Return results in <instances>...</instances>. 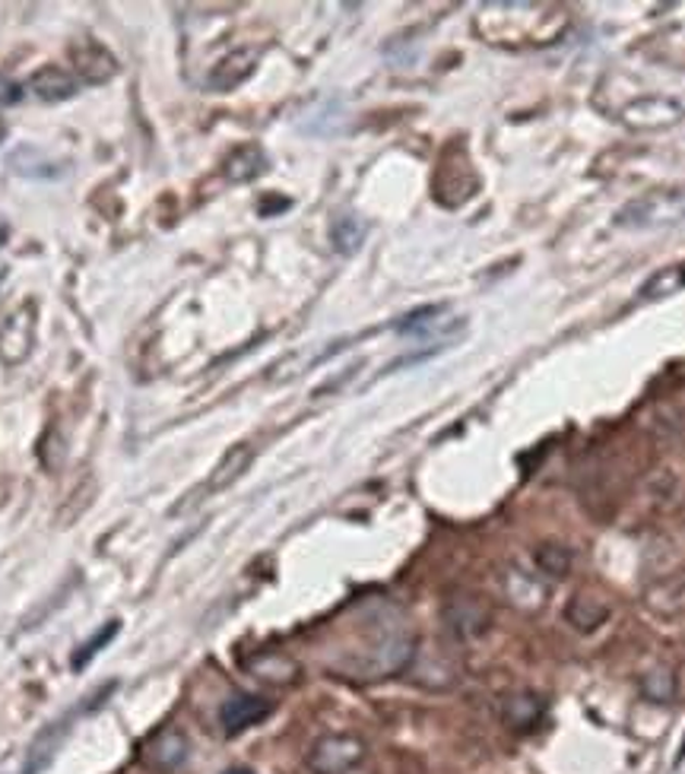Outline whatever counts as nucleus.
Returning a JSON list of instances; mask_svg holds the SVG:
<instances>
[{
	"instance_id": "obj_10",
	"label": "nucleus",
	"mask_w": 685,
	"mask_h": 774,
	"mask_svg": "<svg viewBox=\"0 0 685 774\" xmlns=\"http://www.w3.org/2000/svg\"><path fill=\"white\" fill-rule=\"evenodd\" d=\"M248 673L254 679L267 683V686H292L302 676V666L295 658H289L286 651H257L248 661Z\"/></svg>"
},
{
	"instance_id": "obj_17",
	"label": "nucleus",
	"mask_w": 685,
	"mask_h": 774,
	"mask_svg": "<svg viewBox=\"0 0 685 774\" xmlns=\"http://www.w3.org/2000/svg\"><path fill=\"white\" fill-rule=\"evenodd\" d=\"M534 562H537V568H540L546 578L562 581V578H568V572H572V565H575V555H572L568 546H562V543H540V546L534 550Z\"/></svg>"
},
{
	"instance_id": "obj_23",
	"label": "nucleus",
	"mask_w": 685,
	"mask_h": 774,
	"mask_svg": "<svg viewBox=\"0 0 685 774\" xmlns=\"http://www.w3.org/2000/svg\"><path fill=\"white\" fill-rule=\"evenodd\" d=\"M229 774H252V772H229Z\"/></svg>"
},
{
	"instance_id": "obj_7",
	"label": "nucleus",
	"mask_w": 685,
	"mask_h": 774,
	"mask_svg": "<svg viewBox=\"0 0 685 774\" xmlns=\"http://www.w3.org/2000/svg\"><path fill=\"white\" fill-rule=\"evenodd\" d=\"M33 336H36V311L33 305H23L20 311H13L0 331V359L3 363H23L33 349Z\"/></svg>"
},
{
	"instance_id": "obj_4",
	"label": "nucleus",
	"mask_w": 685,
	"mask_h": 774,
	"mask_svg": "<svg viewBox=\"0 0 685 774\" xmlns=\"http://www.w3.org/2000/svg\"><path fill=\"white\" fill-rule=\"evenodd\" d=\"M444 623L457 638H479L492 626V606L479 593H454L444 603Z\"/></svg>"
},
{
	"instance_id": "obj_22",
	"label": "nucleus",
	"mask_w": 685,
	"mask_h": 774,
	"mask_svg": "<svg viewBox=\"0 0 685 774\" xmlns=\"http://www.w3.org/2000/svg\"><path fill=\"white\" fill-rule=\"evenodd\" d=\"M114 631H118V623H109V626L102 628V631H99V635L93 638V641H86V644H83V651H79V654L73 658V664L86 666V661H89L93 654H99V651H102V644L114 638Z\"/></svg>"
},
{
	"instance_id": "obj_3",
	"label": "nucleus",
	"mask_w": 685,
	"mask_h": 774,
	"mask_svg": "<svg viewBox=\"0 0 685 774\" xmlns=\"http://www.w3.org/2000/svg\"><path fill=\"white\" fill-rule=\"evenodd\" d=\"M365 742L353 734H327L308 749L311 774H350L365 762Z\"/></svg>"
},
{
	"instance_id": "obj_12",
	"label": "nucleus",
	"mask_w": 685,
	"mask_h": 774,
	"mask_svg": "<svg viewBox=\"0 0 685 774\" xmlns=\"http://www.w3.org/2000/svg\"><path fill=\"white\" fill-rule=\"evenodd\" d=\"M565 619L572 623V628L577 631H597L610 619V603L600 597V593H587L580 590L568 600V610H565Z\"/></svg>"
},
{
	"instance_id": "obj_15",
	"label": "nucleus",
	"mask_w": 685,
	"mask_h": 774,
	"mask_svg": "<svg viewBox=\"0 0 685 774\" xmlns=\"http://www.w3.org/2000/svg\"><path fill=\"white\" fill-rule=\"evenodd\" d=\"M368 235V222L359 220L356 213H343L330 225V242L340 255H356Z\"/></svg>"
},
{
	"instance_id": "obj_11",
	"label": "nucleus",
	"mask_w": 685,
	"mask_h": 774,
	"mask_svg": "<svg viewBox=\"0 0 685 774\" xmlns=\"http://www.w3.org/2000/svg\"><path fill=\"white\" fill-rule=\"evenodd\" d=\"M254 64H257V51H254V48H238V51L225 54L217 67H213L207 86H210L213 93H229V89L242 86V83L254 74Z\"/></svg>"
},
{
	"instance_id": "obj_19",
	"label": "nucleus",
	"mask_w": 685,
	"mask_h": 774,
	"mask_svg": "<svg viewBox=\"0 0 685 774\" xmlns=\"http://www.w3.org/2000/svg\"><path fill=\"white\" fill-rule=\"evenodd\" d=\"M438 328H451V318H444V308H435V305L406 315L397 324L400 333H413V336H426V333H435Z\"/></svg>"
},
{
	"instance_id": "obj_13",
	"label": "nucleus",
	"mask_w": 685,
	"mask_h": 774,
	"mask_svg": "<svg viewBox=\"0 0 685 774\" xmlns=\"http://www.w3.org/2000/svg\"><path fill=\"white\" fill-rule=\"evenodd\" d=\"M76 86H79L76 76L71 71H64V67H41L29 79L33 96L41 99V102H64V99H71L73 93H76Z\"/></svg>"
},
{
	"instance_id": "obj_14",
	"label": "nucleus",
	"mask_w": 685,
	"mask_h": 774,
	"mask_svg": "<svg viewBox=\"0 0 685 774\" xmlns=\"http://www.w3.org/2000/svg\"><path fill=\"white\" fill-rule=\"evenodd\" d=\"M252 460H254L252 444H232V447L222 454V460L217 464V470L210 474L207 489H210V492H217V489H225V486H232L235 480H242V477H245V470L252 467Z\"/></svg>"
},
{
	"instance_id": "obj_2",
	"label": "nucleus",
	"mask_w": 685,
	"mask_h": 774,
	"mask_svg": "<svg viewBox=\"0 0 685 774\" xmlns=\"http://www.w3.org/2000/svg\"><path fill=\"white\" fill-rule=\"evenodd\" d=\"M615 229L625 232H653L685 222V187H653L638 197H632L625 207H619L613 217Z\"/></svg>"
},
{
	"instance_id": "obj_9",
	"label": "nucleus",
	"mask_w": 685,
	"mask_h": 774,
	"mask_svg": "<svg viewBox=\"0 0 685 774\" xmlns=\"http://www.w3.org/2000/svg\"><path fill=\"white\" fill-rule=\"evenodd\" d=\"M187 752H191L187 737L175 727H166V730H159V734L146 739L144 762L152 772H175L187 762Z\"/></svg>"
},
{
	"instance_id": "obj_8",
	"label": "nucleus",
	"mask_w": 685,
	"mask_h": 774,
	"mask_svg": "<svg viewBox=\"0 0 685 774\" xmlns=\"http://www.w3.org/2000/svg\"><path fill=\"white\" fill-rule=\"evenodd\" d=\"M546 708L549 704H546L540 692L517 689V692H507L505 699H502V721H505L507 730H514V734H530V730H537L542 724Z\"/></svg>"
},
{
	"instance_id": "obj_21",
	"label": "nucleus",
	"mask_w": 685,
	"mask_h": 774,
	"mask_svg": "<svg viewBox=\"0 0 685 774\" xmlns=\"http://www.w3.org/2000/svg\"><path fill=\"white\" fill-rule=\"evenodd\" d=\"M676 290H685V263H676V267H666V270L653 273L645 283V290H641V298L653 302V298L676 293Z\"/></svg>"
},
{
	"instance_id": "obj_16",
	"label": "nucleus",
	"mask_w": 685,
	"mask_h": 774,
	"mask_svg": "<svg viewBox=\"0 0 685 774\" xmlns=\"http://www.w3.org/2000/svg\"><path fill=\"white\" fill-rule=\"evenodd\" d=\"M73 58H76V71L83 74V79H89V83H106V79L114 76V71H118V67H102V64H96V61L111 58L109 51H106L102 45H96V41H79V45L73 48Z\"/></svg>"
},
{
	"instance_id": "obj_5",
	"label": "nucleus",
	"mask_w": 685,
	"mask_h": 774,
	"mask_svg": "<svg viewBox=\"0 0 685 774\" xmlns=\"http://www.w3.org/2000/svg\"><path fill=\"white\" fill-rule=\"evenodd\" d=\"M685 109L676 99H666V96H645V99H635L628 102L625 109L619 111V121L632 131H663V127H673L683 121Z\"/></svg>"
},
{
	"instance_id": "obj_18",
	"label": "nucleus",
	"mask_w": 685,
	"mask_h": 774,
	"mask_svg": "<svg viewBox=\"0 0 685 774\" xmlns=\"http://www.w3.org/2000/svg\"><path fill=\"white\" fill-rule=\"evenodd\" d=\"M267 169V156L260 147L235 149L225 162V179L229 182H252L257 175H264Z\"/></svg>"
},
{
	"instance_id": "obj_20",
	"label": "nucleus",
	"mask_w": 685,
	"mask_h": 774,
	"mask_svg": "<svg viewBox=\"0 0 685 774\" xmlns=\"http://www.w3.org/2000/svg\"><path fill=\"white\" fill-rule=\"evenodd\" d=\"M641 692H645V699L650 701H673L676 699V673L673 669H666V666H657V669H648L645 676H641Z\"/></svg>"
},
{
	"instance_id": "obj_1",
	"label": "nucleus",
	"mask_w": 685,
	"mask_h": 774,
	"mask_svg": "<svg viewBox=\"0 0 685 774\" xmlns=\"http://www.w3.org/2000/svg\"><path fill=\"white\" fill-rule=\"evenodd\" d=\"M416 654V638L406 628L403 613L381 603L371 610V616L362 626L359 648H350V654L337 664L343 676L356 679H381L406 669Z\"/></svg>"
},
{
	"instance_id": "obj_6",
	"label": "nucleus",
	"mask_w": 685,
	"mask_h": 774,
	"mask_svg": "<svg viewBox=\"0 0 685 774\" xmlns=\"http://www.w3.org/2000/svg\"><path fill=\"white\" fill-rule=\"evenodd\" d=\"M270 711H273V701L270 699L242 692V696H232V699L222 701V708H219V724H222V730H225L229 737H235V734L248 730L254 724L267 721Z\"/></svg>"
},
{
	"instance_id": "obj_24",
	"label": "nucleus",
	"mask_w": 685,
	"mask_h": 774,
	"mask_svg": "<svg viewBox=\"0 0 685 774\" xmlns=\"http://www.w3.org/2000/svg\"><path fill=\"white\" fill-rule=\"evenodd\" d=\"M0 137H3V124H0Z\"/></svg>"
}]
</instances>
